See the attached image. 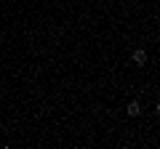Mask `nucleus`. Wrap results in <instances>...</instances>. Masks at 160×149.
<instances>
[{"label": "nucleus", "instance_id": "1", "mask_svg": "<svg viewBox=\"0 0 160 149\" xmlns=\"http://www.w3.org/2000/svg\"><path fill=\"white\" fill-rule=\"evenodd\" d=\"M131 61L136 64V67H144V64H147V51H144V48H133Z\"/></svg>", "mask_w": 160, "mask_h": 149}, {"label": "nucleus", "instance_id": "2", "mask_svg": "<svg viewBox=\"0 0 160 149\" xmlns=\"http://www.w3.org/2000/svg\"><path fill=\"white\" fill-rule=\"evenodd\" d=\"M126 112H128V115H131V117L142 115V107H139V101H131V104H128V109H126Z\"/></svg>", "mask_w": 160, "mask_h": 149}, {"label": "nucleus", "instance_id": "3", "mask_svg": "<svg viewBox=\"0 0 160 149\" xmlns=\"http://www.w3.org/2000/svg\"><path fill=\"white\" fill-rule=\"evenodd\" d=\"M155 112H158V115H160V101H158V107H155Z\"/></svg>", "mask_w": 160, "mask_h": 149}]
</instances>
